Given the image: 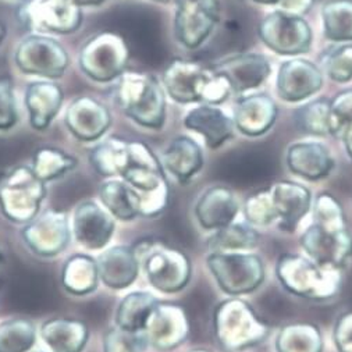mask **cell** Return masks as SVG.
Listing matches in <instances>:
<instances>
[{
  "mask_svg": "<svg viewBox=\"0 0 352 352\" xmlns=\"http://www.w3.org/2000/svg\"><path fill=\"white\" fill-rule=\"evenodd\" d=\"M239 212L236 197L226 187L208 190L197 204L195 213L201 226L206 230H219L230 224Z\"/></svg>",
  "mask_w": 352,
  "mask_h": 352,
  "instance_id": "cell-26",
  "label": "cell"
},
{
  "mask_svg": "<svg viewBox=\"0 0 352 352\" xmlns=\"http://www.w3.org/2000/svg\"><path fill=\"white\" fill-rule=\"evenodd\" d=\"M109 109L99 100L81 96L74 99L66 111V126L81 141L99 140L110 127Z\"/></svg>",
  "mask_w": 352,
  "mask_h": 352,
  "instance_id": "cell-18",
  "label": "cell"
},
{
  "mask_svg": "<svg viewBox=\"0 0 352 352\" xmlns=\"http://www.w3.org/2000/svg\"><path fill=\"white\" fill-rule=\"evenodd\" d=\"M256 3H262V5H274L278 2V0H254Z\"/></svg>",
  "mask_w": 352,
  "mask_h": 352,
  "instance_id": "cell-51",
  "label": "cell"
},
{
  "mask_svg": "<svg viewBox=\"0 0 352 352\" xmlns=\"http://www.w3.org/2000/svg\"><path fill=\"white\" fill-rule=\"evenodd\" d=\"M259 241L258 232L245 224H227L209 240L212 252H237L254 248Z\"/></svg>",
  "mask_w": 352,
  "mask_h": 352,
  "instance_id": "cell-35",
  "label": "cell"
},
{
  "mask_svg": "<svg viewBox=\"0 0 352 352\" xmlns=\"http://www.w3.org/2000/svg\"><path fill=\"white\" fill-rule=\"evenodd\" d=\"M144 267L151 284L163 292L183 289L191 277V263L187 255L168 247L151 250Z\"/></svg>",
  "mask_w": 352,
  "mask_h": 352,
  "instance_id": "cell-13",
  "label": "cell"
},
{
  "mask_svg": "<svg viewBox=\"0 0 352 352\" xmlns=\"http://www.w3.org/2000/svg\"><path fill=\"white\" fill-rule=\"evenodd\" d=\"M287 164L292 173L301 175V177L319 180L330 174L334 162L323 144L308 141L294 144L288 148Z\"/></svg>",
  "mask_w": 352,
  "mask_h": 352,
  "instance_id": "cell-24",
  "label": "cell"
},
{
  "mask_svg": "<svg viewBox=\"0 0 352 352\" xmlns=\"http://www.w3.org/2000/svg\"><path fill=\"white\" fill-rule=\"evenodd\" d=\"M212 72L224 77L236 94H247L261 88L272 73L267 58L259 53H243L230 56L219 62Z\"/></svg>",
  "mask_w": 352,
  "mask_h": 352,
  "instance_id": "cell-15",
  "label": "cell"
},
{
  "mask_svg": "<svg viewBox=\"0 0 352 352\" xmlns=\"http://www.w3.org/2000/svg\"><path fill=\"white\" fill-rule=\"evenodd\" d=\"M98 273L111 288L129 287L138 274L137 254L126 247L111 248L100 255Z\"/></svg>",
  "mask_w": 352,
  "mask_h": 352,
  "instance_id": "cell-27",
  "label": "cell"
},
{
  "mask_svg": "<svg viewBox=\"0 0 352 352\" xmlns=\"http://www.w3.org/2000/svg\"><path fill=\"white\" fill-rule=\"evenodd\" d=\"M65 285L74 294H85L96 287L98 265L87 256H74L65 267Z\"/></svg>",
  "mask_w": 352,
  "mask_h": 352,
  "instance_id": "cell-37",
  "label": "cell"
},
{
  "mask_svg": "<svg viewBox=\"0 0 352 352\" xmlns=\"http://www.w3.org/2000/svg\"><path fill=\"white\" fill-rule=\"evenodd\" d=\"M320 70L323 76L334 82L345 84L352 81V42L330 49L322 57Z\"/></svg>",
  "mask_w": 352,
  "mask_h": 352,
  "instance_id": "cell-39",
  "label": "cell"
},
{
  "mask_svg": "<svg viewBox=\"0 0 352 352\" xmlns=\"http://www.w3.org/2000/svg\"><path fill=\"white\" fill-rule=\"evenodd\" d=\"M27 243L41 255H54L69 244V227L63 214L47 212L24 232Z\"/></svg>",
  "mask_w": 352,
  "mask_h": 352,
  "instance_id": "cell-23",
  "label": "cell"
},
{
  "mask_svg": "<svg viewBox=\"0 0 352 352\" xmlns=\"http://www.w3.org/2000/svg\"><path fill=\"white\" fill-rule=\"evenodd\" d=\"M114 98L122 111L137 124L153 130L164 126V89L153 76L124 73L117 82Z\"/></svg>",
  "mask_w": 352,
  "mask_h": 352,
  "instance_id": "cell-1",
  "label": "cell"
},
{
  "mask_svg": "<svg viewBox=\"0 0 352 352\" xmlns=\"http://www.w3.org/2000/svg\"><path fill=\"white\" fill-rule=\"evenodd\" d=\"M320 331L307 323L285 326L277 336V352H322Z\"/></svg>",
  "mask_w": 352,
  "mask_h": 352,
  "instance_id": "cell-33",
  "label": "cell"
},
{
  "mask_svg": "<svg viewBox=\"0 0 352 352\" xmlns=\"http://www.w3.org/2000/svg\"><path fill=\"white\" fill-rule=\"evenodd\" d=\"M184 126L201 134L209 148L216 149L232 137V119L216 104H199L188 111Z\"/></svg>",
  "mask_w": 352,
  "mask_h": 352,
  "instance_id": "cell-22",
  "label": "cell"
},
{
  "mask_svg": "<svg viewBox=\"0 0 352 352\" xmlns=\"http://www.w3.org/2000/svg\"><path fill=\"white\" fill-rule=\"evenodd\" d=\"M78 8H88V6H99L104 3L106 0H72Z\"/></svg>",
  "mask_w": 352,
  "mask_h": 352,
  "instance_id": "cell-50",
  "label": "cell"
},
{
  "mask_svg": "<svg viewBox=\"0 0 352 352\" xmlns=\"http://www.w3.org/2000/svg\"><path fill=\"white\" fill-rule=\"evenodd\" d=\"M14 62L27 76L53 81L65 76L70 56L65 46L50 35L31 34L19 43Z\"/></svg>",
  "mask_w": 352,
  "mask_h": 352,
  "instance_id": "cell-6",
  "label": "cell"
},
{
  "mask_svg": "<svg viewBox=\"0 0 352 352\" xmlns=\"http://www.w3.org/2000/svg\"><path fill=\"white\" fill-rule=\"evenodd\" d=\"M156 305L157 300L148 292H133L122 301L117 311V324L127 331H141Z\"/></svg>",
  "mask_w": 352,
  "mask_h": 352,
  "instance_id": "cell-34",
  "label": "cell"
},
{
  "mask_svg": "<svg viewBox=\"0 0 352 352\" xmlns=\"http://www.w3.org/2000/svg\"><path fill=\"white\" fill-rule=\"evenodd\" d=\"M100 198L106 208L122 220H131L141 214V199L127 183L109 182L100 188Z\"/></svg>",
  "mask_w": 352,
  "mask_h": 352,
  "instance_id": "cell-31",
  "label": "cell"
},
{
  "mask_svg": "<svg viewBox=\"0 0 352 352\" xmlns=\"http://www.w3.org/2000/svg\"><path fill=\"white\" fill-rule=\"evenodd\" d=\"M76 166V159L70 155L53 149V148H42L35 153L34 159V173L41 180H50L57 175L69 171Z\"/></svg>",
  "mask_w": 352,
  "mask_h": 352,
  "instance_id": "cell-41",
  "label": "cell"
},
{
  "mask_svg": "<svg viewBox=\"0 0 352 352\" xmlns=\"http://www.w3.org/2000/svg\"><path fill=\"white\" fill-rule=\"evenodd\" d=\"M174 36L184 47H199L219 23L217 0H174Z\"/></svg>",
  "mask_w": 352,
  "mask_h": 352,
  "instance_id": "cell-11",
  "label": "cell"
},
{
  "mask_svg": "<svg viewBox=\"0 0 352 352\" xmlns=\"http://www.w3.org/2000/svg\"><path fill=\"white\" fill-rule=\"evenodd\" d=\"M3 36H5V30H3V27H2V25H0V42H2Z\"/></svg>",
  "mask_w": 352,
  "mask_h": 352,
  "instance_id": "cell-52",
  "label": "cell"
},
{
  "mask_svg": "<svg viewBox=\"0 0 352 352\" xmlns=\"http://www.w3.org/2000/svg\"><path fill=\"white\" fill-rule=\"evenodd\" d=\"M19 120L13 81L0 77V130H10Z\"/></svg>",
  "mask_w": 352,
  "mask_h": 352,
  "instance_id": "cell-45",
  "label": "cell"
},
{
  "mask_svg": "<svg viewBox=\"0 0 352 352\" xmlns=\"http://www.w3.org/2000/svg\"><path fill=\"white\" fill-rule=\"evenodd\" d=\"M74 230L77 240L87 248L99 250L107 244L114 231L111 217L94 202H85L76 210Z\"/></svg>",
  "mask_w": 352,
  "mask_h": 352,
  "instance_id": "cell-25",
  "label": "cell"
},
{
  "mask_svg": "<svg viewBox=\"0 0 352 352\" xmlns=\"http://www.w3.org/2000/svg\"><path fill=\"white\" fill-rule=\"evenodd\" d=\"M324 38L337 42H352V0H329L322 6Z\"/></svg>",
  "mask_w": 352,
  "mask_h": 352,
  "instance_id": "cell-30",
  "label": "cell"
},
{
  "mask_svg": "<svg viewBox=\"0 0 352 352\" xmlns=\"http://www.w3.org/2000/svg\"><path fill=\"white\" fill-rule=\"evenodd\" d=\"M145 337L156 348L168 351L183 344L190 326L183 308L173 304H159L151 312L145 324Z\"/></svg>",
  "mask_w": 352,
  "mask_h": 352,
  "instance_id": "cell-17",
  "label": "cell"
},
{
  "mask_svg": "<svg viewBox=\"0 0 352 352\" xmlns=\"http://www.w3.org/2000/svg\"><path fill=\"white\" fill-rule=\"evenodd\" d=\"M190 352H209L206 349H194V351H190Z\"/></svg>",
  "mask_w": 352,
  "mask_h": 352,
  "instance_id": "cell-54",
  "label": "cell"
},
{
  "mask_svg": "<svg viewBox=\"0 0 352 352\" xmlns=\"http://www.w3.org/2000/svg\"><path fill=\"white\" fill-rule=\"evenodd\" d=\"M315 224L331 230H345V220L341 205L329 194H322L315 204Z\"/></svg>",
  "mask_w": 352,
  "mask_h": 352,
  "instance_id": "cell-42",
  "label": "cell"
},
{
  "mask_svg": "<svg viewBox=\"0 0 352 352\" xmlns=\"http://www.w3.org/2000/svg\"><path fill=\"white\" fill-rule=\"evenodd\" d=\"M277 106L266 94H252L241 98L234 107L232 123L248 137L267 133L276 122Z\"/></svg>",
  "mask_w": 352,
  "mask_h": 352,
  "instance_id": "cell-19",
  "label": "cell"
},
{
  "mask_svg": "<svg viewBox=\"0 0 352 352\" xmlns=\"http://www.w3.org/2000/svg\"><path fill=\"white\" fill-rule=\"evenodd\" d=\"M269 191L276 217L280 220V228L292 231L309 210V190L291 182H280L272 186Z\"/></svg>",
  "mask_w": 352,
  "mask_h": 352,
  "instance_id": "cell-21",
  "label": "cell"
},
{
  "mask_svg": "<svg viewBox=\"0 0 352 352\" xmlns=\"http://www.w3.org/2000/svg\"><path fill=\"white\" fill-rule=\"evenodd\" d=\"M155 2H160V3H168L171 0H155Z\"/></svg>",
  "mask_w": 352,
  "mask_h": 352,
  "instance_id": "cell-53",
  "label": "cell"
},
{
  "mask_svg": "<svg viewBox=\"0 0 352 352\" xmlns=\"http://www.w3.org/2000/svg\"><path fill=\"white\" fill-rule=\"evenodd\" d=\"M65 100L63 89L50 80L32 81L25 88L24 103L32 129L46 130L60 111Z\"/></svg>",
  "mask_w": 352,
  "mask_h": 352,
  "instance_id": "cell-20",
  "label": "cell"
},
{
  "mask_svg": "<svg viewBox=\"0 0 352 352\" xmlns=\"http://www.w3.org/2000/svg\"><path fill=\"white\" fill-rule=\"evenodd\" d=\"M42 336L53 352H81L88 330L78 320L54 319L43 324Z\"/></svg>",
  "mask_w": 352,
  "mask_h": 352,
  "instance_id": "cell-29",
  "label": "cell"
},
{
  "mask_svg": "<svg viewBox=\"0 0 352 352\" xmlns=\"http://www.w3.org/2000/svg\"><path fill=\"white\" fill-rule=\"evenodd\" d=\"M163 164L174 177L184 183L201 170L204 155L194 140L188 137H177L164 151Z\"/></svg>",
  "mask_w": 352,
  "mask_h": 352,
  "instance_id": "cell-28",
  "label": "cell"
},
{
  "mask_svg": "<svg viewBox=\"0 0 352 352\" xmlns=\"http://www.w3.org/2000/svg\"><path fill=\"white\" fill-rule=\"evenodd\" d=\"M130 50L124 38L116 32H100L89 38L80 50L81 72L95 82L119 80L127 69Z\"/></svg>",
  "mask_w": 352,
  "mask_h": 352,
  "instance_id": "cell-4",
  "label": "cell"
},
{
  "mask_svg": "<svg viewBox=\"0 0 352 352\" xmlns=\"http://www.w3.org/2000/svg\"><path fill=\"white\" fill-rule=\"evenodd\" d=\"M314 5V0H278L276 3L277 10L284 12L287 14L304 17Z\"/></svg>",
  "mask_w": 352,
  "mask_h": 352,
  "instance_id": "cell-48",
  "label": "cell"
},
{
  "mask_svg": "<svg viewBox=\"0 0 352 352\" xmlns=\"http://www.w3.org/2000/svg\"><path fill=\"white\" fill-rule=\"evenodd\" d=\"M259 38L274 53L298 56L308 53L312 46V28L304 17L276 10L259 24Z\"/></svg>",
  "mask_w": 352,
  "mask_h": 352,
  "instance_id": "cell-9",
  "label": "cell"
},
{
  "mask_svg": "<svg viewBox=\"0 0 352 352\" xmlns=\"http://www.w3.org/2000/svg\"><path fill=\"white\" fill-rule=\"evenodd\" d=\"M0 259H2V255H0Z\"/></svg>",
  "mask_w": 352,
  "mask_h": 352,
  "instance_id": "cell-55",
  "label": "cell"
},
{
  "mask_svg": "<svg viewBox=\"0 0 352 352\" xmlns=\"http://www.w3.org/2000/svg\"><path fill=\"white\" fill-rule=\"evenodd\" d=\"M19 19L32 34L70 35L80 30L82 12L72 0H25Z\"/></svg>",
  "mask_w": 352,
  "mask_h": 352,
  "instance_id": "cell-7",
  "label": "cell"
},
{
  "mask_svg": "<svg viewBox=\"0 0 352 352\" xmlns=\"http://www.w3.org/2000/svg\"><path fill=\"white\" fill-rule=\"evenodd\" d=\"M277 276L292 294L309 300L334 297L341 285L338 269L320 266L300 255L287 254L278 259Z\"/></svg>",
  "mask_w": 352,
  "mask_h": 352,
  "instance_id": "cell-3",
  "label": "cell"
},
{
  "mask_svg": "<svg viewBox=\"0 0 352 352\" xmlns=\"http://www.w3.org/2000/svg\"><path fill=\"white\" fill-rule=\"evenodd\" d=\"M35 342V329L31 322L14 319L0 324V352H25Z\"/></svg>",
  "mask_w": 352,
  "mask_h": 352,
  "instance_id": "cell-40",
  "label": "cell"
},
{
  "mask_svg": "<svg viewBox=\"0 0 352 352\" xmlns=\"http://www.w3.org/2000/svg\"><path fill=\"white\" fill-rule=\"evenodd\" d=\"M208 266L219 287L230 296L247 294L258 288L265 278L263 263L252 254L212 252Z\"/></svg>",
  "mask_w": 352,
  "mask_h": 352,
  "instance_id": "cell-8",
  "label": "cell"
},
{
  "mask_svg": "<svg viewBox=\"0 0 352 352\" xmlns=\"http://www.w3.org/2000/svg\"><path fill=\"white\" fill-rule=\"evenodd\" d=\"M334 341L338 352H352V312L338 319L334 330Z\"/></svg>",
  "mask_w": 352,
  "mask_h": 352,
  "instance_id": "cell-47",
  "label": "cell"
},
{
  "mask_svg": "<svg viewBox=\"0 0 352 352\" xmlns=\"http://www.w3.org/2000/svg\"><path fill=\"white\" fill-rule=\"evenodd\" d=\"M298 127L312 135L330 134V102L326 99L312 100L296 113Z\"/></svg>",
  "mask_w": 352,
  "mask_h": 352,
  "instance_id": "cell-38",
  "label": "cell"
},
{
  "mask_svg": "<svg viewBox=\"0 0 352 352\" xmlns=\"http://www.w3.org/2000/svg\"><path fill=\"white\" fill-rule=\"evenodd\" d=\"M45 195L41 179L27 167H19L0 177V204L9 219H32Z\"/></svg>",
  "mask_w": 352,
  "mask_h": 352,
  "instance_id": "cell-10",
  "label": "cell"
},
{
  "mask_svg": "<svg viewBox=\"0 0 352 352\" xmlns=\"http://www.w3.org/2000/svg\"><path fill=\"white\" fill-rule=\"evenodd\" d=\"M214 327L220 344L231 352L263 341L269 333L267 326L241 300H230L219 305L214 315Z\"/></svg>",
  "mask_w": 352,
  "mask_h": 352,
  "instance_id": "cell-5",
  "label": "cell"
},
{
  "mask_svg": "<svg viewBox=\"0 0 352 352\" xmlns=\"http://www.w3.org/2000/svg\"><path fill=\"white\" fill-rule=\"evenodd\" d=\"M301 244L314 262L326 267L338 269L352 255V236L346 228L331 231L314 224L304 232Z\"/></svg>",
  "mask_w": 352,
  "mask_h": 352,
  "instance_id": "cell-16",
  "label": "cell"
},
{
  "mask_svg": "<svg viewBox=\"0 0 352 352\" xmlns=\"http://www.w3.org/2000/svg\"><path fill=\"white\" fill-rule=\"evenodd\" d=\"M352 122V89L338 94L330 102V134L340 137L344 127Z\"/></svg>",
  "mask_w": 352,
  "mask_h": 352,
  "instance_id": "cell-46",
  "label": "cell"
},
{
  "mask_svg": "<svg viewBox=\"0 0 352 352\" xmlns=\"http://www.w3.org/2000/svg\"><path fill=\"white\" fill-rule=\"evenodd\" d=\"M146 342L145 333L113 329L104 337V352H144Z\"/></svg>",
  "mask_w": 352,
  "mask_h": 352,
  "instance_id": "cell-43",
  "label": "cell"
},
{
  "mask_svg": "<svg viewBox=\"0 0 352 352\" xmlns=\"http://www.w3.org/2000/svg\"><path fill=\"white\" fill-rule=\"evenodd\" d=\"M244 212L247 219L258 226H266L274 221L277 217L269 188L259 191L251 198H248V201L245 202Z\"/></svg>",
  "mask_w": 352,
  "mask_h": 352,
  "instance_id": "cell-44",
  "label": "cell"
},
{
  "mask_svg": "<svg viewBox=\"0 0 352 352\" xmlns=\"http://www.w3.org/2000/svg\"><path fill=\"white\" fill-rule=\"evenodd\" d=\"M210 76V69H205L194 62L175 58L163 72L162 87L177 103H202V96Z\"/></svg>",
  "mask_w": 352,
  "mask_h": 352,
  "instance_id": "cell-14",
  "label": "cell"
},
{
  "mask_svg": "<svg viewBox=\"0 0 352 352\" xmlns=\"http://www.w3.org/2000/svg\"><path fill=\"white\" fill-rule=\"evenodd\" d=\"M323 87L320 67L302 57H294L280 65L276 91L280 99L296 103L316 95Z\"/></svg>",
  "mask_w": 352,
  "mask_h": 352,
  "instance_id": "cell-12",
  "label": "cell"
},
{
  "mask_svg": "<svg viewBox=\"0 0 352 352\" xmlns=\"http://www.w3.org/2000/svg\"><path fill=\"white\" fill-rule=\"evenodd\" d=\"M123 179L141 199V214H159L168 202V186L162 163L142 142H129V159L122 171Z\"/></svg>",
  "mask_w": 352,
  "mask_h": 352,
  "instance_id": "cell-2",
  "label": "cell"
},
{
  "mask_svg": "<svg viewBox=\"0 0 352 352\" xmlns=\"http://www.w3.org/2000/svg\"><path fill=\"white\" fill-rule=\"evenodd\" d=\"M8 296L19 309L35 311L43 308L46 304L49 288L38 276L21 274L10 283Z\"/></svg>",
  "mask_w": 352,
  "mask_h": 352,
  "instance_id": "cell-32",
  "label": "cell"
},
{
  "mask_svg": "<svg viewBox=\"0 0 352 352\" xmlns=\"http://www.w3.org/2000/svg\"><path fill=\"white\" fill-rule=\"evenodd\" d=\"M340 137H341L342 141H344V145H345V149H346L348 156L352 159V122L348 123V124L344 127V130H342V133H341Z\"/></svg>",
  "mask_w": 352,
  "mask_h": 352,
  "instance_id": "cell-49",
  "label": "cell"
},
{
  "mask_svg": "<svg viewBox=\"0 0 352 352\" xmlns=\"http://www.w3.org/2000/svg\"><path fill=\"white\" fill-rule=\"evenodd\" d=\"M91 159L96 170L104 175L122 174L129 159V142L110 138L92 151Z\"/></svg>",
  "mask_w": 352,
  "mask_h": 352,
  "instance_id": "cell-36",
  "label": "cell"
}]
</instances>
